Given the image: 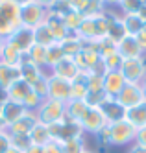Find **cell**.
I'll return each mask as SVG.
<instances>
[{"label":"cell","mask_w":146,"mask_h":153,"mask_svg":"<svg viewBox=\"0 0 146 153\" xmlns=\"http://www.w3.org/2000/svg\"><path fill=\"white\" fill-rule=\"evenodd\" d=\"M139 17H141V20L142 22H146V4H142V7L139 9V13H137Z\"/></svg>","instance_id":"cell-49"},{"label":"cell","mask_w":146,"mask_h":153,"mask_svg":"<svg viewBox=\"0 0 146 153\" xmlns=\"http://www.w3.org/2000/svg\"><path fill=\"white\" fill-rule=\"evenodd\" d=\"M24 56L31 61V63H35L37 67L44 68L46 70V46H43V45H33ZM48 72V70H46Z\"/></svg>","instance_id":"cell-26"},{"label":"cell","mask_w":146,"mask_h":153,"mask_svg":"<svg viewBox=\"0 0 146 153\" xmlns=\"http://www.w3.org/2000/svg\"><path fill=\"white\" fill-rule=\"evenodd\" d=\"M33 2H37L39 6H43L44 9H48V11H50V9L54 7V4L58 2V0H33Z\"/></svg>","instance_id":"cell-45"},{"label":"cell","mask_w":146,"mask_h":153,"mask_svg":"<svg viewBox=\"0 0 146 153\" xmlns=\"http://www.w3.org/2000/svg\"><path fill=\"white\" fill-rule=\"evenodd\" d=\"M44 153H63V142H58V140H50L46 146L43 148Z\"/></svg>","instance_id":"cell-42"},{"label":"cell","mask_w":146,"mask_h":153,"mask_svg":"<svg viewBox=\"0 0 146 153\" xmlns=\"http://www.w3.org/2000/svg\"><path fill=\"white\" fill-rule=\"evenodd\" d=\"M100 111L104 113L107 124H115V122H120V120H124L126 116V109L122 107L115 98H107V100L100 105Z\"/></svg>","instance_id":"cell-15"},{"label":"cell","mask_w":146,"mask_h":153,"mask_svg":"<svg viewBox=\"0 0 146 153\" xmlns=\"http://www.w3.org/2000/svg\"><path fill=\"white\" fill-rule=\"evenodd\" d=\"M9 140H11V146L17 148V149H20V151H26L31 146L28 135H9Z\"/></svg>","instance_id":"cell-40"},{"label":"cell","mask_w":146,"mask_h":153,"mask_svg":"<svg viewBox=\"0 0 146 153\" xmlns=\"http://www.w3.org/2000/svg\"><path fill=\"white\" fill-rule=\"evenodd\" d=\"M85 149H87L85 137H82V138H72V140L63 142V153H83Z\"/></svg>","instance_id":"cell-32"},{"label":"cell","mask_w":146,"mask_h":153,"mask_svg":"<svg viewBox=\"0 0 146 153\" xmlns=\"http://www.w3.org/2000/svg\"><path fill=\"white\" fill-rule=\"evenodd\" d=\"M65 116V102H58V100H43V103L37 107L35 111V118L37 122L44 124V126H52L55 122H59V120Z\"/></svg>","instance_id":"cell-4"},{"label":"cell","mask_w":146,"mask_h":153,"mask_svg":"<svg viewBox=\"0 0 146 153\" xmlns=\"http://www.w3.org/2000/svg\"><path fill=\"white\" fill-rule=\"evenodd\" d=\"M50 129V135H52V140H58V142H67V140H72V138H82L85 137L82 126L70 120L69 116H63L59 122H55L52 126H48Z\"/></svg>","instance_id":"cell-3"},{"label":"cell","mask_w":146,"mask_h":153,"mask_svg":"<svg viewBox=\"0 0 146 153\" xmlns=\"http://www.w3.org/2000/svg\"><path fill=\"white\" fill-rule=\"evenodd\" d=\"M20 78L19 67H9V65L0 63V89H7V87Z\"/></svg>","instance_id":"cell-25"},{"label":"cell","mask_w":146,"mask_h":153,"mask_svg":"<svg viewBox=\"0 0 146 153\" xmlns=\"http://www.w3.org/2000/svg\"><path fill=\"white\" fill-rule=\"evenodd\" d=\"M80 126H82V129H83L85 135L96 137L100 131L107 126V120H106L104 113L100 111V107H89L87 113H85V116H83V120L80 122Z\"/></svg>","instance_id":"cell-5"},{"label":"cell","mask_w":146,"mask_h":153,"mask_svg":"<svg viewBox=\"0 0 146 153\" xmlns=\"http://www.w3.org/2000/svg\"><path fill=\"white\" fill-rule=\"evenodd\" d=\"M48 15V9H44L37 2H31L24 7H20V26L26 28H37L44 22Z\"/></svg>","instance_id":"cell-6"},{"label":"cell","mask_w":146,"mask_h":153,"mask_svg":"<svg viewBox=\"0 0 146 153\" xmlns=\"http://www.w3.org/2000/svg\"><path fill=\"white\" fill-rule=\"evenodd\" d=\"M65 57L61 42H52L50 46H46V70L50 72V68H54L61 59Z\"/></svg>","instance_id":"cell-27"},{"label":"cell","mask_w":146,"mask_h":153,"mask_svg":"<svg viewBox=\"0 0 146 153\" xmlns=\"http://www.w3.org/2000/svg\"><path fill=\"white\" fill-rule=\"evenodd\" d=\"M120 74L124 76L126 83H137L141 85V81L146 78V68L142 57H135V59H124L120 65Z\"/></svg>","instance_id":"cell-7"},{"label":"cell","mask_w":146,"mask_h":153,"mask_svg":"<svg viewBox=\"0 0 146 153\" xmlns=\"http://www.w3.org/2000/svg\"><path fill=\"white\" fill-rule=\"evenodd\" d=\"M124 120H128V122L133 126V127H144L146 126V102L135 105V107H131V109H126V116Z\"/></svg>","instance_id":"cell-21"},{"label":"cell","mask_w":146,"mask_h":153,"mask_svg":"<svg viewBox=\"0 0 146 153\" xmlns=\"http://www.w3.org/2000/svg\"><path fill=\"white\" fill-rule=\"evenodd\" d=\"M30 91H31V85L26 83L24 79H20V78H19L17 81H13V83H11L7 89H6V98H7V100H11V102L22 103Z\"/></svg>","instance_id":"cell-19"},{"label":"cell","mask_w":146,"mask_h":153,"mask_svg":"<svg viewBox=\"0 0 146 153\" xmlns=\"http://www.w3.org/2000/svg\"><path fill=\"white\" fill-rule=\"evenodd\" d=\"M120 2H122V0H104L106 7H118V6H120Z\"/></svg>","instance_id":"cell-47"},{"label":"cell","mask_w":146,"mask_h":153,"mask_svg":"<svg viewBox=\"0 0 146 153\" xmlns=\"http://www.w3.org/2000/svg\"><path fill=\"white\" fill-rule=\"evenodd\" d=\"M7 41H11L13 45L22 52L26 53L33 45H35V35H33V28H26V26H19L13 33L7 37Z\"/></svg>","instance_id":"cell-10"},{"label":"cell","mask_w":146,"mask_h":153,"mask_svg":"<svg viewBox=\"0 0 146 153\" xmlns=\"http://www.w3.org/2000/svg\"><path fill=\"white\" fill-rule=\"evenodd\" d=\"M83 153H96V151H94V149H85Z\"/></svg>","instance_id":"cell-56"},{"label":"cell","mask_w":146,"mask_h":153,"mask_svg":"<svg viewBox=\"0 0 146 153\" xmlns=\"http://www.w3.org/2000/svg\"><path fill=\"white\" fill-rule=\"evenodd\" d=\"M109 129V148H124L135 142L137 127H133L128 120H120L115 124H107Z\"/></svg>","instance_id":"cell-2"},{"label":"cell","mask_w":146,"mask_h":153,"mask_svg":"<svg viewBox=\"0 0 146 153\" xmlns=\"http://www.w3.org/2000/svg\"><path fill=\"white\" fill-rule=\"evenodd\" d=\"M22 53L13 42L6 39V45H4V53H2V63L4 65H9V67H19L20 61H22Z\"/></svg>","instance_id":"cell-23"},{"label":"cell","mask_w":146,"mask_h":153,"mask_svg":"<svg viewBox=\"0 0 146 153\" xmlns=\"http://www.w3.org/2000/svg\"><path fill=\"white\" fill-rule=\"evenodd\" d=\"M141 91H142V96H144V102H146V78L141 81Z\"/></svg>","instance_id":"cell-52"},{"label":"cell","mask_w":146,"mask_h":153,"mask_svg":"<svg viewBox=\"0 0 146 153\" xmlns=\"http://www.w3.org/2000/svg\"><path fill=\"white\" fill-rule=\"evenodd\" d=\"M19 74H20V79H24L26 83L33 85L37 79H41L43 76L48 74V72L44 68H41V67H37L35 63H31L26 56H22V61L19 65Z\"/></svg>","instance_id":"cell-12"},{"label":"cell","mask_w":146,"mask_h":153,"mask_svg":"<svg viewBox=\"0 0 146 153\" xmlns=\"http://www.w3.org/2000/svg\"><path fill=\"white\" fill-rule=\"evenodd\" d=\"M87 89H89V91H104V74L89 72V78H87Z\"/></svg>","instance_id":"cell-38"},{"label":"cell","mask_w":146,"mask_h":153,"mask_svg":"<svg viewBox=\"0 0 146 153\" xmlns=\"http://www.w3.org/2000/svg\"><path fill=\"white\" fill-rule=\"evenodd\" d=\"M107 98H109V96H107L104 91H89L83 102H85L89 107H100V105L107 100Z\"/></svg>","instance_id":"cell-35"},{"label":"cell","mask_w":146,"mask_h":153,"mask_svg":"<svg viewBox=\"0 0 146 153\" xmlns=\"http://www.w3.org/2000/svg\"><path fill=\"white\" fill-rule=\"evenodd\" d=\"M115 100L124 107V109H131L139 103L144 102V96H142V91H141V85L137 83H126L124 89L118 92V96Z\"/></svg>","instance_id":"cell-8"},{"label":"cell","mask_w":146,"mask_h":153,"mask_svg":"<svg viewBox=\"0 0 146 153\" xmlns=\"http://www.w3.org/2000/svg\"><path fill=\"white\" fill-rule=\"evenodd\" d=\"M128 153H146V148H144V146H141V144H135V142H133V144L128 148Z\"/></svg>","instance_id":"cell-46"},{"label":"cell","mask_w":146,"mask_h":153,"mask_svg":"<svg viewBox=\"0 0 146 153\" xmlns=\"http://www.w3.org/2000/svg\"><path fill=\"white\" fill-rule=\"evenodd\" d=\"M135 144H141L146 148V126L137 129V135H135Z\"/></svg>","instance_id":"cell-44"},{"label":"cell","mask_w":146,"mask_h":153,"mask_svg":"<svg viewBox=\"0 0 146 153\" xmlns=\"http://www.w3.org/2000/svg\"><path fill=\"white\" fill-rule=\"evenodd\" d=\"M142 0H122L118 9H120V15H137L139 9L142 7Z\"/></svg>","instance_id":"cell-34"},{"label":"cell","mask_w":146,"mask_h":153,"mask_svg":"<svg viewBox=\"0 0 146 153\" xmlns=\"http://www.w3.org/2000/svg\"><path fill=\"white\" fill-rule=\"evenodd\" d=\"M128 33H126V30H124V24H122V17H117L113 22H111V26H109V30H107V35L106 37H109L113 42H118L124 39Z\"/></svg>","instance_id":"cell-30"},{"label":"cell","mask_w":146,"mask_h":153,"mask_svg":"<svg viewBox=\"0 0 146 153\" xmlns=\"http://www.w3.org/2000/svg\"><path fill=\"white\" fill-rule=\"evenodd\" d=\"M61 48H63V53L67 57H76L83 48V41L76 33H70L65 41H61Z\"/></svg>","instance_id":"cell-24"},{"label":"cell","mask_w":146,"mask_h":153,"mask_svg":"<svg viewBox=\"0 0 146 153\" xmlns=\"http://www.w3.org/2000/svg\"><path fill=\"white\" fill-rule=\"evenodd\" d=\"M126 79L120 74V70H113V72H106L104 74V92L109 98H117L118 92L124 89Z\"/></svg>","instance_id":"cell-14"},{"label":"cell","mask_w":146,"mask_h":153,"mask_svg":"<svg viewBox=\"0 0 146 153\" xmlns=\"http://www.w3.org/2000/svg\"><path fill=\"white\" fill-rule=\"evenodd\" d=\"M89 2H91V0H67V4H69L70 9H74L78 13H83V15L89 7Z\"/></svg>","instance_id":"cell-41"},{"label":"cell","mask_w":146,"mask_h":153,"mask_svg":"<svg viewBox=\"0 0 146 153\" xmlns=\"http://www.w3.org/2000/svg\"><path fill=\"white\" fill-rule=\"evenodd\" d=\"M24 153H44V149H43V148H39V146H30Z\"/></svg>","instance_id":"cell-48"},{"label":"cell","mask_w":146,"mask_h":153,"mask_svg":"<svg viewBox=\"0 0 146 153\" xmlns=\"http://www.w3.org/2000/svg\"><path fill=\"white\" fill-rule=\"evenodd\" d=\"M44 24H46V28L50 30V33H52L55 42H61V41H65L70 35V31L65 28V24H63V20H61L59 15H54V13L48 11L46 19H44Z\"/></svg>","instance_id":"cell-18"},{"label":"cell","mask_w":146,"mask_h":153,"mask_svg":"<svg viewBox=\"0 0 146 153\" xmlns=\"http://www.w3.org/2000/svg\"><path fill=\"white\" fill-rule=\"evenodd\" d=\"M31 91L35 92L37 96H41L43 100H46V98H48V74H44L41 79H37L35 83H33Z\"/></svg>","instance_id":"cell-37"},{"label":"cell","mask_w":146,"mask_h":153,"mask_svg":"<svg viewBox=\"0 0 146 153\" xmlns=\"http://www.w3.org/2000/svg\"><path fill=\"white\" fill-rule=\"evenodd\" d=\"M98 53H100V57H106L109 56V53H115L117 52V42H113L109 37H102V39H98Z\"/></svg>","instance_id":"cell-36"},{"label":"cell","mask_w":146,"mask_h":153,"mask_svg":"<svg viewBox=\"0 0 146 153\" xmlns=\"http://www.w3.org/2000/svg\"><path fill=\"white\" fill-rule=\"evenodd\" d=\"M33 35H35V45L50 46L52 42H55L54 37H52V33H50V30L46 28V24H44V22L41 26H37V28H33Z\"/></svg>","instance_id":"cell-31"},{"label":"cell","mask_w":146,"mask_h":153,"mask_svg":"<svg viewBox=\"0 0 146 153\" xmlns=\"http://www.w3.org/2000/svg\"><path fill=\"white\" fill-rule=\"evenodd\" d=\"M20 26V7L15 0H0V37L7 39Z\"/></svg>","instance_id":"cell-1"},{"label":"cell","mask_w":146,"mask_h":153,"mask_svg":"<svg viewBox=\"0 0 146 153\" xmlns=\"http://www.w3.org/2000/svg\"><path fill=\"white\" fill-rule=\"evenodd\" d=\"M122 56L118 52H115V53H109V56H106V57H102V65H104V68H106V72H113V70H120V65H122Z\"/></svg>","instance_id":"cell-33"},{"label":"cell","mask_w":146,"mask_h":153,"mask_svg":"<svg viewBox=\"0 0 146 153\" xmlns=\"http://www.w3.org/2000/svg\"><path fill=\"white\" fill-rule=\"evenodd\" d=\"M6 153H24V151H20V149H17V148H13V146H11Z\"/></svg>","instance_id":"cell-53"},{"label":"cell","mask_w":146,"mask_h":153,"mask_svg":"<svg viewBox=\"0 0 146 153\" xmlns=\"http://www.w3.org/2000/svg\"><path fill=\"white\" fill-rule=\"evenodd\" d=\"M41 103H43V98H41V96H37L33 91H30V92H28V96L24 98V102H22V105H24L26 111H33V113L37 111V107H39Z\"/></svg>","instance_id":"cell-39"},{"label":"cell","mask_w":146,"mask_h":153,"mask_svg":"<svg viewBox=\"0 0 146 153\" xmlns=\"http://www.w3.org/2000/svg\"><path fill=\"white\" fill-rule=\"evenodd\" d=\"M35 124H37L35 113H33V111H28L24 116H20L17 122H13L11 126H7L6 131H7V135H28Z\"/></svg>","instance_id":"cell-17"},{"label":"cell","mask_w":146,"mask_h":153,"mask_svg":"<svg viewBox=\"0 0 146 153\" xmlns=\"http://www.w3.org/2000/svg\"><path fill=\"white\" fill-rule=\"evenodd\" d=\"M48 74L58 76V78L67 79V81H74V79L78 78V74H80V68H78L74 57H67V56H65L54 68H50Z\"/></svg>","instance_id":"cell-11"},{"label":"cell","mask_w":146,"mask_h":153,"mask_svg":"<svg viewBox=\"0 0 146 153\" xmlns=\"http://www.w3.org/2000/svg\"><path fill=\"white\" fill-rule=\"evenodd\" d=\"M0 131H6V124H4V120H2V116H0Z\"/></svg>","instance_id":"cell-54"},{"label":"cell","mask_w":146,"mask_h":153,"mask_svg":"<svg viewBox=\"0 0 146 153\" xmlns=\"http://www.w3.org/2000/svg\"><path fill=\"white\" fill-rule=\"evenodd\" d=\"M28 111L24 109V105L22 103H17V102H11V100H6L2 105H0V116H2L6 127L11 126L13 122H17V120L20 116H24Z\"/></svg>","instance_id":"cell-13"},{"label":"cell","mask_w":146,"mask_h":153,"mask_svg":"<svg viewBox=\"0 0 146 153\" xmlns=\"http://www.w3.org/2000/svg\"><path fill=\"white\" fill-rule=\"evenodd\" d=\"M142 63H144V68H146V53L142 56Z\"/></svg>","instance_id":"cell-55"},{"label":"cell","mask_w":146,"mask_h":153,"mask_svg":"<svg viewBox=\"0 0 146 153\" xmlns=\"http://www.w3.org/2000/svg\"><path fill=\"white\" fill-rule=\"evenodd\" d=\"M4 45H6V39L0 37V63H2V53H4Z\"/></svg>","instance_id":"cell-51"},{"label":"cell","mask_w":146,"mask_h":153,"mask_svg":"<svg viewBox=\"0 0 146 153\" xmlns=\"http://www.w3.org/2000/svg\"><path fill=\"white\" fill-rule=\"evenodd\" d=\"M87 109H89V105L83 100H69L65 103V114L70 120L80 124L83 120V116H85V113H87Z\"/></svg>","instance_id":"cell-22"},{"label":"cell","mask_w":146,"mask_h":153,"mask_svg":"<svg viewBox=\"0 0 146 153\" xmlns=\"http://www.w3.org/2000/svg\"><path fill=\"white\" fill-rule=\"evenodd\" d=\"M122 24H124V30H126V33L128 35H133V37H137L139 35V31L142 30V20L139 15H122Z\"/></svg>","instance_id":"cell-29"},{"label":"cell","mask_w":146,"mask_h":153,"mask_svg":"<svg viewBox=\"0 0 146 153\" xmlns=\"http://www.w3.org/2000/svg\"><path fill=\"white\" fill-rule=\"evenodd\" d=\"M83 19H85V15L83 13H78V11H74V9H69L63 17H61V20H63V24H65V28L70 31V33H76V30L80 28V24L83 22Z\"/></svg>","instance_id":"cell-28"},{"label":"cell","mask_w":146,"mask_h":153,"mask_svg":"<svg viewBox=\"0 0 146 153\" xmlns=\"http://www.w3.org/2000/svg\"><path fill=\"white\" fill-rule=\"evenodd\" d=\"M9 148H11V140L7 131H0V153H6Z\"/></svg>","instance_id":"cell-43"},{"label":"cell","mask_w":146,"mask_h":153,"mask_svg":"<svg viewBox=\"0 0 146 153\" xmlns=\"http://www.w3.org/2000/svg\"><path fill=\"white\" fill-rule=\"evenodd\" d=\"M48 98L67 103L70 100V81L48 74Z\"/></svg>","instance_id":"cell-9"},{"label":"cell","mask_w":146,"mask_h":153,"mask_svg":"<svg viewBox=\"0 0 146 153\" xmlns=\"http://www.w3.org/2000/svg\"><path fill=\"white\" fill-rule=\"evenodd\" d=\"M117 52L122 56V59H135V57H142L144 53L137 42V37L133 35H126L118 45H117Z\"/></svg>","instance_id":"cell-16"},{"label":"cell","mask_w":146,"mask_h":153,"mask_svg":"<svg viewBox=\"0 0 146 153\" xmlns=\"http://www.w3.org/2000/svg\"><path fill=\"white\" fill-rule=\"evenodd\" d=\"M33 0H15V4L19 6V7H24V6H28V4H31Z\"/></svg>","instance_id":"cell-50"},{"label":"cell","mask_w":146,"mask_h":153,"mask_svg":"<svg viewBox=\"0 0 146 153\" xmlns=\"http://www.w3.org/2000/svg\"><path fill=\"white\" fill-rule=\"evenodd\" d=\"M28 137H30L31 146H39V148H44L52 140V135H50L48 126H44L41 122H37L35 126L31 127V131L28 133Z\"/></svg>","instance_id":"cell-20"}]
</instances>
